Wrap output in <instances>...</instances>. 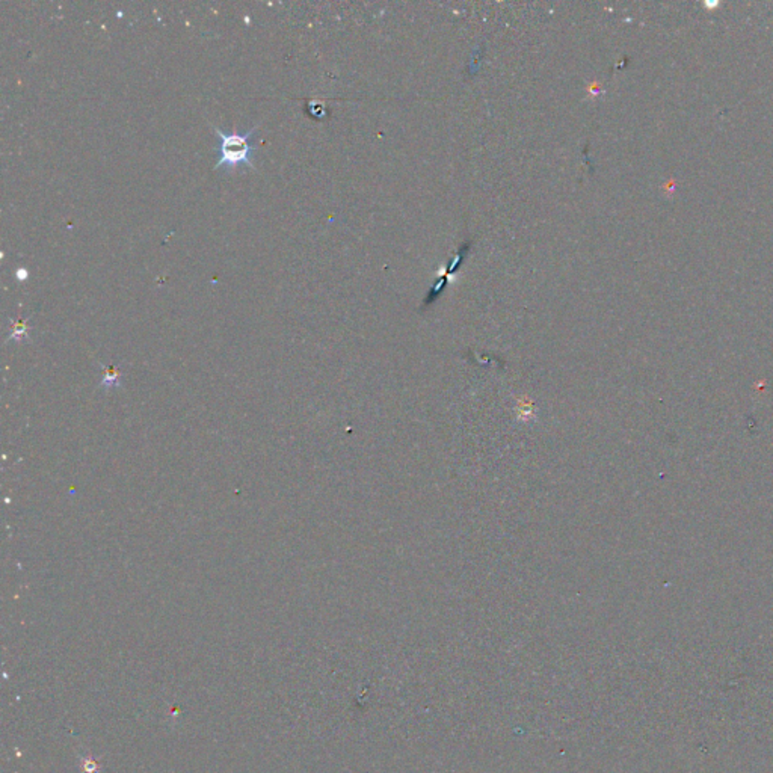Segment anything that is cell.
<instances>
[{
	"label": "cell",
	"instance_id": "cell-2",
	"mask_svg": "<svg viewBox=\"0 0 773 773\" xmlns=\"http://www.w3.org/2000/svg\"><path fill=\"white\" fill-rule=\"evenodd\" d=\"M28 331L29 327L26 325V321H15L11 327V338L14 340H20V338H26L28 337Z\"/></svg>",
	"mask_w": 773,
	"mask_h": 773
},
{
	"label": "cell",
	"instance_id": "cell-3",
	"mask_svg": "<svg viewBox=\"0 0 773 773\" xmlns=\"http://www.w3.org/2000/svg\"><path fill=\"white\" fill-rule=\"evenodd\" d=\"M120 373L113 369V368H106V375L103 378L102 384H104L106 387H113V385H120Z\"/></svg>",
	"mask_w": 773,
	"mask_h": 773
},
{
	"label": "cell",
	"instance_id": "cell-4",
	"mask_svg": "<svg viewBox=\"0 0 773 773\" xmlns=\"http://www.w3.org/2000/svg\"><path fill=\"white\" fill-rule=\"evenodd\" d=\"M705 5H707V6H712V8H714L716 5H718V2H713V3H712V2H707Z\"/></svg>",
	"mask_w": 773,
	"mask_h": 773
},
{
	"label": "cell",
	"instance_id": "cell-1",
	"mask_svg": "<svg viewBox=\"0 0 773 773\" xmlns=\"http://www.w3.org/2000/svg\"><path fill=\"white\" fill-rule=\"evenodd\" d=\"M256 130L257 127H252L247 133H225L221 128L215 127V133L221 140L219 160L216 162L215 169L225 168L227 171H234L239 165L256 169L252 162V153L256 151V146L249 144V137L254 135Z\"/></svg>",
	"mask_w": 773,
	"mask_h": 773
}]
</instances>
